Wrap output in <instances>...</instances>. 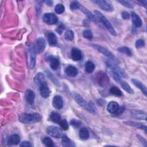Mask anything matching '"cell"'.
I'll return each instance as SVG.
<instances>
[{"label":"cell","mask_w":147,"mask_h":147,"mask_svg":"<svg viewBox=\"0 0 147 147\" xmlns=\"http://www.w3.org/2000/svg\"><path fill=\"white\" fill-rule=\"evenodd\" d=\"M42 117L37 113H23L20 115L19 120L21 122L25 124H33L39 122L41 121Z\"/></svg>","instance_id":"cell-1"},{"label":"cell","mask_w":147,"mask_h":147,"mask_svg":"<svg viewBox=\"0 0 147 147\" xmlns=\"http://www.w3.org/2000/svg\"><path fill=\"white\" fill-rule=\"evenodd\" d=\"M94 14L96 19L98 21H99L105 26V27L107 29V30L109 32V33L111 34L114 36H117L116 31L114 29L112 24L110 23V22L107 20V18L104 15H103L100 11L98 10H95Z\"/></svg>","instance_id":"cell-2"},{"label":"cell","mask_w":147,"mask_h":147,"mask_svg":"<svg viewBox=\"0 0 147 147\" xmlns=\"http://www.w3.org/2000/svg\"><path fill=\"white\" fill-rule=\"evenodd\" d=\"M91 46L97 50L98 52L102 53L105 56H106L109 60H111L112 61L115 63H119V60L113 54L112 52H111L110 51H109L107 48L103 47V46H101L100 45L96 44H91Z\"/></svg>","instance_id":"cell-3"},{"label":"cell","mask_w":147,"mask_h":147,"mask_svg":"<svg viewBox=\"0 0 147 147\" xmlns=\"http://www.w3.org/2000/svg\"><path fill=\"white\" fill-rule=\"evenodd\" d=\"M96 80L99 86L102 88L106 87L109 84V78L107 75L103 71H99L96 74Z\"/></svg>","instance_id":"cell-4"},{"label":"cell","mask_w":147,"mask_h":147,"mask_svg":"<svg viewBox=\"0 0 147 147\" xmlns=\"http://www.w3.org/2000/svg\"><path fill=\"white\" fill-rule=\"evenodd\" d=\"M92 2L96 4L101 9L106 11L111 12L114 10V7L113 5L107 1L95 0V1H92Z\"/></svg>","instance_id":"cell-5"},{"label":"cell","mask_w":147,"mask_h":147,"mask_svg":"<svg viewBox=\"0 0 147 147\" xmlns=\"http://www.w3.org/2000/svg\"><path fill=\"white\" fill-rule=\"evenodd\" d=\"M33 45L36 53H40L44 51L46 47V42L43 37H40L37 39Z\"/></svg>","instance_id":"cell-6"},{"label":"cell","mask_w":147,"mask_h":147,"mask_svg":"<svg viewBox=\"0 0 147 147\" xmlns=\"http://www.w3.org/2000/svg\"><path fill=\"white\" fill-rule=\"evenodd\" d=\"M106 65H107V67L108 68H110V69H111V71H115V72H118V74H119L122 77H124V78H126L127 76H126V73L125 72V71L122 69L119 66H118L115 63L112 61L111 60H106Z\"/></svg>","instance_id":"cell-7"},{"label":"cell","mask_w":147,"mask_h":147,"mask_svg":"<svg viewBox=\"0 0 147 147\" xmlns=\"http://www.w3.org/2000/svg\"><path fill=\"white\" fill-rule=\"evenodd\" d=\"M47 132L51 136L56 138H61L63 135L62 130L59 127L55 126H49L47 127Z\"/></svg>","instance_id":"cell-8"},{"label":"cell","mask_w":147,"mask_h":147,"mask_svg":"<svg viewBox=\"0 0 147 147\" xmlns=\"http://www.w3.org/2000/svg\"><path fill=\"white\" fill-rule=\"evenodd\" d=\"M42 20L48 25H53L58 21L57 17L52 13H46L42 17Z\"/></svg>","instance_id":"cell-9"},{"label":"cell","mask_w":147,"mask_h":147,"mask_svg":"<svg viewBox=\"0 0 147 147\" xmlns=\"http://www.w3.org/2000/svg\"><path fill=\"white\" fill-rule=\"evenodd\" d=\"M41 96L44 98H47L49 96L51 91L49 86L45 81L41 83L38 86Z\"/></svg>","instance_id":"cell-10"},{"label":"cell","mask_w":147,"mask_h":147,"mask_svg":"<svg viewBox=\"0 0 147 147\" xmlns=\"http://www.w3.org/2000/svg\"><path fill=\"white\" fill-rule=\"evenodd\" d=\"M131 118L138 120H146V113L142 110H133L130 112Z\"/></svg>","instance_id":"cell-11"},{"label":"cell","mask_w":147,"mask_h":147,"mask_svg":"<svg viewBox=\"0 0 147 147\" xmlns=\"http://www.w3.org/2000/svg\"><path fill=\"white\" fill-rule=\"evenodd\" d=\"M36 52L32 45L29 49V68L30 69H33L36 64Z\"/></svg>","instance_id":"cell-12"},{"label":"cell","mask_w":147,"mask_h":147,"mask_svg":"<svg viewBox=\"0 0 147 147\" xmlns=\"http://www.w3.org/2000/svg\"><path fill=\"white\" fill-rule=\"evenodd\" d=\"M47 60L49 62V65L52 69L53 70H57L59 67V59L52 56V55H49L47 58Z\"/></svg>","instance_id":"cell-13"},{"label":"cell","mask_w":147,"mask_h":147,"mask_svg":"<svg viewBox=\"0 0 147 147\" xmlns=\"http://www.w3.org/2000/svg\"><path fill=\"white\" fill-rule=\"evenodd\" d=\"M52 105L56 109H61L63 107V100L60 95H55L52 99Z\"/></svg>","instance_id":"cell-14"},{"label":"cell","mask_w":147,"mask_h":147,"mask_svg":"<svg viewBox=\"0 0 147 147\" xmlns=\"http://www.w3.org/2000/svg\"><path fill=\"white\" fill-rule=\"evenodd\" d=\"M123 123H125L126 125L136 127L137 129H142L145 131V133H146V130H147V127L145 125H144L142 123L140 122H137L135 121H125L123 122Z\"/></svg>","instance_id":"cell-15"},{"label":"cell","mask_w":147,"mask_h":147,"mask_svg":"<svg viewBox=\"0 0 147 147\" xmlns=\"http://www.w3.org/2000/svg\"><path fill=\"white\" fill-rule=\"evenodd\" d=\"M119 105L118 103L115 101H111L110 102L107 106V110L109 113L111 114H115L118 111L119 108Z\"/></svg>","instance_id":"cell-16"},{"label":"cell","mask_w":147,"mask_h":147,"mask_svg":"<svg viewBox=\"0 0 147 147\" xmlns=\"http://www.w3.org/2000/svg\"><path fill=\"white\" fill-rule=\"evenodd\" d=\"M73 97L75 101L82 107L84 108L86 110L88 106V103L86 102V101L84 99V98L79 94L74 93L73 94Z\"/></svg>","instance_id":"cell-17"},{"label":"cell","mask_w":147,"mask_h":147,"mask_svg":"<svg viewBox=\"0 0 147 147\" xmlns=\"http://www.w3.org/2000/svg\"><path fill=\"white\" fill-rule=\"evenodd\" d=\"M25 96L26 101L29 105H32L34 103V99H35V94L32 90L30 89H28L25 92Z\"/></svg>","instance_id":"cell-18"},{"label":"cell","mask_w":147,"mask_h":147,"mask_svg":"<svg viewBox=\"0 0 147 147\" xmlns=\"http://www.w3.org/2000/svg\"><path fill=\"white\" fill-rule=\"evenodd\" d=\"M71 57L74 61H79L82 59V53L81 51L78 48H73L71 50Z\"/></svg>","instance_id":"cell-19"},{"label":"cell","mask_w":147,"mask_h":147,"mask_svg":"<svg viewBox=\"0 0 147 147\" xmlns=\"http://www.w3.org/2000/svg\"><path fill=\"white\" fill-rule=\"evenodd\" d=\"M131 20H132L133 24L136 27L139 28L142 26V20L141 18L139 17V16L136 12L131 11Z\"/></svg>","instance_id":"cell-20"},{"label":"cell","mask_w":147,"mask_h":147,"mask_svg":"<svg viewBox=\"0 0 147 147\" xmlns=\"http://www.w3.org/2000/svg\"><path fill=\"white\" fill-rule=\"evenodd\" d=\"M131 81L136 87L138 88L141 91V92L144 94L145 96H146V93H147L146 87L141 82L136 79H132Z\"/></svg>","instance_id":"cell-21"},{"label":"cell","mask_w":147,"mask_h":147,"mask_svg":"<svg viewBox=\"0 0 147 147\" xmlns=\"http://www.w3.org/2000/svg\"><path fill=\"white\" fill-rule=\"evenodd\" d=\"M65 72L66 75L68 76L75 77L78 74V69L75 66L69 65L66 67L65 69Z\"/></svg>","instance_id":"cell-22"},{"label":"cell","mask_w":147,"mask_h":147,"mask_svg":"<svg viewBox=\"0 0 147 147\" xmlns=\"http://www.w3.org/2000/svg\"><path fill=\"white\" fill-rule=\"evenodd\" d=\"M47 38H48V41L49 42V44L51 46L54 47L57 45V38L54 33L52 32H49L47 34Z\"/></svg>","instance_id":"cell-23"},{"label":"cell","mask_w":147,"mask_h":147,"mask_svg":"<svg viewBox=\"0 0 147 147\" xmlns=\"http://www.w3.org/2000/svg\"><path fill=\"white\" fill-rule=\"evenodd\" d=\"M79 9H80V10L86 16V17H87L89 20H91V21H96V20H97V19H96V18L95 17V15L93 14H92V13H91L90 11H89V10H88L87 8H86L85 7H84V6H83L81 5Z\"/></svg>","instance_id":"cell-24"},{"label":"cell","mask_w":147,"mask_h":147,"mask_svg":"<svg viewBox=\"0 0 147 147\" xmlns=\"http://www.w3.org/2000/svg\"><path fill=\"white\" fill-rule=\"evenodd\" d=\"M61 145L65 147L75 146L74 143L65 134H63L61 137Z\"/></svg>","instance_id":"cell-25"},{"label":"cell","mask_w":147,"mask_h":147,"mask_svg":"<svg viewBox=\"0 0 147 147\" xmlns=\"http://www.w3.org/2000/svg\"><path fill=\"white\" fill-rule=\"evenodd\" d=\"M44 81H45V76L41 72L37 73L34 77V82L35 84L38 87L41 84V83H42Z\"/></svg>","instance_id":"cell-26"},{"label":"cell","mask_w":147,"mask_h":147,"mask_svg":"<svg viewBox=\"0 0 147 147\" xmlns=\"http://www.w3.org/2000/svg\"><path fill=\"white\" fill-rule=\"evenodd\" d=\"M79 136L82 140H87L90 137V133L87 128L85 127L81 128L79 132Z\"/></svg>","instance_id":"cell-27"},{"label":"cell","mask_w":147,"mask_h":147,"mask_svg":"<svg viewBox=\"0 0 147 147\" xmlns=\"http://www.w3.org/2000/svg\"><path fill=\"white\" fill-rule=\"evenodd\" d=\"M49 119L51 121L56 123H59L60 120L61 119L60 115L58 113L55 111L51 112V113L49 115Z\"/></svg>","instance_id":"cell-28"},{"label":"cell","mask_w":147,"mask_h":147,"mask_svg":"<svg viewBox=\"0 0 147 147\" xmlns=\"http://www.w3.org/2000/svg\"><path fill=\"white\" fill-rule=\"evenodd\" d=\"M118 83L120 84V85L122 87V88L123 90H125L127 92H128L129 94H133L134 93L133 90L131 88V87L130 86V85L125 80H123L121 79L119 82Z\"/></svg>","instance_id":"cell-29"},{"label":"cell","mask_w":147,"mask_h":147,"mask_svg":"<svg viewBox=\"0 0 147 147\" xmlns=\"http://www.w3.org/2000/svg\"><path fill=\"white\" fill-rule=\"evenodd\" d=\"M20 141V136L18 134H14L11 135L8 140V142L10 145H17Z\"/></svg>","instance_id":"cell-30"},{"label":"cell","mask_w":147,"mask_h":147,"mask_svg":"<svg viewBox=\"0 0 147 147\" xmlns=\"http://www.w3.org/2000/svg\"><path fill=\"white\" fill-rule=\"evenodd\" d=\"M110 92L112 95H113L115 96H117V97H120L122 95V92L121 91V90L118 87L115 86H113L110 87Z\"/></svg>","instance_id":"cell-31"},{"label":"cell","mask_w":147,"mask_h":147,"mask_svg":"<svg viewBox=\"0 0 147 147\" xmlns=\"http://www.w3.org/2000/svg\"><path fill=\"white\" fill-rule=\"evenodd\" d=\"M95 64L91 61H87L85 64V70L88 73H92L95 69Z\"/></svg>","instance_id":"cell-32"},{"label":"cell","mask_w":147,"mask_h":147,"mask_svg":"<svg viewBox=\"0 0 147 147\" xmlns=\"http://www.w3.org/2000/svg\"><path fill=\"white\" fill-rule=\"evenodd\" d=\"M118 51L123 53V54H125L127 56H131L132 53H131V49L125 46H123V47H120L119 48H118Z\"/></svg>","instance_id":"cell-33"},{"label":"cell","mask_w":147,"mask_h":147,"mask_svg":"<svg viewBox=\"0 0 147 147\" xmlns=\"http://www.w3.org/2000/svg\"><path fill=\"white\" fill-rule=\"evenodd\" d=\"M42 144L47 147H53L54 146V144L52 139L48 137H45L42 139Z\"/></svg>","instance_id":"cell-34"},{"label":"cell","mask_w":147,"mask_h":147,"mask_svg":"<svg viewBox=\"0 0 147 147\" xmlns=\"http://www.w3.org/2000/svg\"><path fill=\"white\" fill-rule=\"evenodd\" d=\"M64 38L68 41H72L74 38V33L71 29H67L64 33Z\"/></svg>","instance_id":"cell-35"},{"label":"cell","mask_w":147,"mask_h":147,"mask_svg":"<svg viewBox=\"0 0 147 147\" xmlns=\"http://www.w3.org/2000/svg\"><path fill=\"white\" fill-rule=\"evenodd\" d=\"M87 111H88V112H90L91 114H95L96 110L95 105L94 104V103L92 101H90L88 102V106L87 108L86 109Z\"/></svg>","instance_id":"cell-36"},{"label":"cell","mask_w":147,"mask_h":147,"mask_svg":"<svg viewBox=\"0 0 147 147\" xmlns=\"http://www.w3.org/2000/svg\"><path fill=\"white\" fill-rule=\"evenodd\" d=\"M65 10V7L63 4L58 3L55 7V11L57 14H62Z\"/></svg>","instance_id":"cell-37"},{"label":"cell","mask_w":147,"mask_h":147,"mask_svg":"<svg viewBox=\"0 0 147 147\" xmlns=\"http://www.w3.org/2000/svg\"><path fill=\"white\" fill-rule=\"evenodd\" d=\"M83 36L85 38L88 40H91L93 38V34L92 32L89 29H85L83 32Z\"/></svg>","instance_id":"cell-38"},{"label":"cell","mask_w":147,"mask_h":147,"mask_svg":"<svg viewBox=\"0 0 147 147\" xmlns=\"http://www.w3.org/2000/svg\"><path fill=\"white\" fill-rule=\"evenodd\" d=\"M117 2L127 8L132 9L134 7V5L130 1H127L125 0H119V1H118Z\"/></svg>","instance_id":"cell-39"},{"label":"cell","mask_w":147,"mask_h":147,"mask_svg":"<svg viewBox=\"0 0 147 147\" xmlns=\"http://www.w3.org/2000/svg\"><path fill=\"white\" fill-rule=\"evenodd\" d=\"M46 74H47V76L48 77V78H49L54 84H55L57 85V86H59V81L56 79V78L53 75V74H52L51 72H50L48 71H46Z\"/></svg>","instance_id":"cell-40"},{"label":"cell","mask_w":147,"mask_h":147,"mask_svg":"<svg viewBox=\"0 0 147 147\" xmlns=\"http://www.w3.org/2000/svg\"><path fill=\"white\" fill-rule=\"evenodd\" d=\"M58 124L64 130H68V129L69 127V124L66 119H61Z\"/></svg>","instance_id":"cell-41"},{"label":"cell","mask_w":147,"mask_h":147,"mask_svg":"<svg viewBox=\"0 0 147 147\" xmlns=\"http://www.w3.org/2000/svg\"><path fill=\"white\" fill-rule=\"evenodd\" d=\"M80 6H81V4L79 3V2L77 1H74L70 4V9L72 10H76L78 9H79Z\"/></svg>","instance_id":"cell-42"},{"label":"cell","mask_w":147,"mask_h":147,"mask_svg":"<svg viewBox=\"0 0 147 147\" xmlns=\"http://www.w3.org/2000/svg\"><path fill=\"white\" fill-rule=\"evenodd\" d=\"M145 45V42L142 39H139V40H137L136 41V44H135V45H136V48H142Z\"/></svg>","instance_id":"cell-43"},{"label":"cell","mask_w":147,"mask_h":147,"mask_svg":"<svg viewBox=\"0 0 147 147\" xmlns=\"http://www.w3.org/2000/svg\"><path fill=\"white\" fill-rule=\"evenodd\" d=\"M70 124H71V125H72V126H74L75 127H78L80 125L81 122L78 119H73L70 121Z\"/></svg>","instance_id":"cell-44"},{"label":"cell","mask_w":147,"mask_h":147,"mask_svg":"<svg viewBox=\"0 0 147 147\" xmlns=\"http://www.w3.org/2000/svg\"><path fill=\"white\" fill-rule=\"evenodd\" d=\"M137 137L138 140L142 144L143 146H146V140L144 137H142L141 136H140V135H137Z\"/></svg>","instance_id":"cell-45"},{"label":"cell","mask_w":147,"mask_h":147,"mask_svg":"<svg viewBox=\"0 0 147 147\" xmlns=\"http://www.w3.org/2000/svg\"><path fill=\"white\" fill-rule=\"evenodd\" d=\"M121 17L123 20H128L130 18V14L126 11H123L121 13Z\"/></svg>","instance_id":"cell-46"},{"label":"cell","mask_w":147,"mask_h":147,"mask_svg":"<svg viewBox=\"0 0 147 147\" xmlns=\"http://www.w3.org/2000/svg\"><path fill=\"white\" fill-rule=\"evenodd\" d=\"M65 29L64 26L63 24H60L56 29V32H57V33H59V34H61L63 32V31L64 30V29Z\"/></svg>","instance_id":"cell-47"},{"label":"cell","mask_w":147,"mask_h":147,"mask_svg":"<svg viewBox=\"0 0 147 147\" xmlns=\"http://www.w3.org/2000/svg\"><path fill=\"white\" fill-rule=\"evenodd\" d=\"M20 146H24V147H30L32 146V144L29 142V141H23L22 142H21V144L20 145Z\"/></svg>","instance_id":"cell-48"},{"label":"cell","mask_w":147,"mask_h":147,"mask_svg":"<svg viewBox=\"0 0 147 147\" xmlns=\"http://www.w3.org/2000/svg\"><path fill=\"white\" fill-rule=\"evenodd\" d=\"M138 2L141 3L142 6H144L145 8L146 7V0H142V1H138Z\"/></svg>","instance_id":"cell-49"},{"label":"cell","mask_w":147,"mask_h":147,"mask_svg":"<svg viewBox=\"0 0 147 147\" xmlns=\"http://www.w3.org/2000/svg\"><path fill=\"white\" fill-rule=\"evenodd\" d=\"M44 2L49 6H52L53 5V2L52 1H44Z\"/></svg>","instance_id":"cell-50"}]
</instances>
